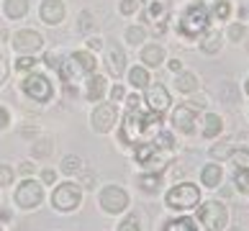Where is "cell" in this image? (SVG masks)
<instances>
[{
	"label": "cell",
	"instance_id": "28",
	"mask_svg": "<svg viewBox=\"0 0 249 231\" xmlns=\"http://www.w3.org/2000/svg\"><path fill=\"white\" fill-rule=\"evenodd\" d=\"M139 185H142V190H146V193H157L160 190V175H142V180H139Z\"/></svg>",
	"mask_w": 249,
	"mask_h": 231
},
{
	"label": "cell",
	"instance_id": "51",
	"mask_svg": "<svg viewBox=\"0 0 249 231\" xmlns=\"http://www.w3.org/2000/svg\"><path fill=\"white\" fill-rule=\"evenodd\" d=\"M95 180H93V175H85V188H93Z\"/></svg>",
	"mask_w": 249,
	"mask_h": 231
},
{
	"label": "cell",
	"instance_id": "47",
	"mask_svg": "<svg viewBox=\"0 0 249 231\" xmlns=\"http://www.w3.org/2000/svg\"><path fill=\"white\" fill-rule=\"evenodd\" d=\"M88 46H90V49H100V46H103V39H98V36H93V39L88 41Z\"/></svg>",
	"mask_w": 249,
	"mask_h": 231
},
{
	"label": "cell",
	"instance_id": "17",
	"mask_svg": "<svg viewBox=\"0 0 249 231\" xmlns=\"http://www.w3.org/2000/svg\"><path fill=\"white\" fill-rule=\"evenodd\" d=\"M142 62L146 64V67H160V64L164 62V49L160 44H146L142 49Z\"/></svg>",
	"mask_w": 249,
	"mask_h": 231
},
{
	"label": "cell",
	"instance_id": "34",
	"mask_svg": "<svg viewBox=\"0 0 249 231\" xmlns=\"http://www.w3.org/2000/svg\"><path fill=\"white\" fill-rule=\"evenodd\" d=\"M229 13H231V5H229V0H216L213 16H216V18H221V21H226Z\"/></svg>",
	"mask_w": 249,
	"mask_h": 231
},
{
	"label": "cell",
	"instance_id": "36",
	"mask_svg": "<svg viewBox=\"0 0 249 231\" xmlns=\"http://www.w3.org/2000/svg\"><path fill=\"white\" fill-rule=\"evenodd\" d=\"M77 29H80V31H90V29H93V13H90V11H82V13H80Z\"/></svg>",
	"mask_w": 249,
	"mask_h": 231
},
{
	"label": "cell",
	"instance_id": "20",
	"mask_svg": "<svg viewBox=\"0 0 249 231\" xmlns=\"http://www.w3.org/2000/svg\"><path fill=\"white\" fill-rule=\"evenodd\" d=\"M3 8L8 18H23L29 13V0H5Z\"/></svg>",
	"mask_w": 249,
	"mask_h": 231
},
{
	"label": "cell",
	"instance_id": "13",
	"mask_svg": "<svg viewBox=\"0 0 249 231\" xmlns=\"http://www.w3.org/2000/svg\"><path fill=\"white\" fill-rule=\"evenodd\" d=\"M146 103H149V108L154 110V113H164V110L170 108V92H167V88L152 85L149 90H146Z\"/></svg>",
	"mask_w": 249,
	"mask_h": 231
},
{
	"label": "cell",
	"instance_id": "52",
	"mask_svg": "<svg viewBox=\"0 0 249 231\" xmlns=\"http://www.w3.org/2000/svg\"><path fill=\"white\" fill-rule=\"evenodd\" d=\"M244 90H247V95H249V80H247V85H244Z\"/></svg>",
	"mask_w": 249,
	"mask_h": 231
},
{
	"label": "cell",
	"instance_id": "25",
	"mask_svg": "<svg viewBox=\"0 0 249 231\" xmlns=\"http://www.w3.org/2000/svg\"><path fill=\"white\" fill-rule=\"evenodd\" d=\"M164 231H198V226L193 218H175L164 226Z\"/></svg>",
	"mask_w": 249,
	"mask_h": 231
},
{
	"label": "cell",
	"instance_id": "22",
	"mask_svg": "<svg viewBox=\"0 0 249 231\" xmlns=\"http://www.w3.org/2000/svg\"><path fill=\"white\" fill-rule=\"evenodd\" d=\"M221 128H224V121H221V116L208 113V116H206V126H203V136H206V139H213V136L221 134Z\"/></svg>",
	"mask_w": 249,
	"mask_h": 231
},
{
	"label": "cell",
	"instance_id": "54",
	"mask_svg": "<svg viewBox=\"0 0 249 231\" xmlns=\"http://www.w3.org/2000/svg\"><path fill=\"white\" fill-rule=\"evenodd\" d=\"M234 231H242V229H234Z\"/></svg>",
	"mask_w": 249,
	"mask_h": 231
},
{
	"label": "cell",
	"instance_id": "50",
	"mask_svg": "<svg viewBox=\"0 0 249 231\" xmlns=\"http://www.w3.org/2000/svg\"><path fill=\"white\" fill-rule=\"evenodd\" d=\"M136 106H139V98H136V95H131V98H128V110H131V108H136Z\"/></svg>",
	"mask_w": 249,
	"mask_h": 231
},
{
	"label": "cell",
	"instance_id": "48",
	"mask_svg": "<svg viewBox=\"0 0 249 231\" xmlns=\"http://www.w3.org/2000/svg\"><path fill=\"white\" fill-rule=\"evenodd\" d=\"M21 172H23V175H31V172H34V164H31V162H21Z\"/></svg>",
	"mask_w": 249,
	"mask_h": 231
},
{
	"label": "cell",
	"instance_id": "26",
	"mask_svg": "<svg viewBox=\"0 0 249 231\" xmlns=\"http://www.w3.org/2000/svg\"><path fill=\"white\" fill-rule=\"evenodd\" d=\"M234 185L239 193H244V195H249V167H239L236 175H234Z\"/></svg>",
	"mask_w": 249,
	"mask_h": 231
},
{
	"label": "cell",
	"instance_id": "43",
	"mask_svg": "<svg viewBox=\"0 0 249 231\" xmlns=\"http://www.w3.org/2000/svg\"><path fill=\"white\" fill-rule=\"evenodd\" d=\"M211 154H213V157H229V154H231V149H229V146H213Z\"/></svg>",
	"mask_w": 249,
	"mask_h": 231
},
{
	"label": "cell",
	"instance_id": "16",
	"mask_svg": "<svg viewBox=\"0 0 249 231\" xmlns=\"http://www.w3.org/2000/svg\"><path fill=\"white\" fill-rule=\"evenodd\" d=\"M106 62H108V72L113 77H121L124 75V70H126V54L118 49V46H110V49H108Z\"/></svg>",
	"mask_w": 249,
	"mask_h": 231
},
{
	"label": "cell",
	"instance_id": "49",
	"mask_svg": "<svg viewBox=\"0 0 249 231\" xmlns=\"http://www.w3.org/2000/svg\"><path fill=\"white\" fill-rule=\"evenodd\" d=\"M170 70H172V72H180V70H182V62H180V59H172V62H170Z\"/></svg>",
	"mask_w": 249,
	"mask_h": 231
},
{
	"label": "cell",
	"instance_id": "53",
	"mask_svg": "<svg viewBox=\"0 0 249 231\" xmlns=\"http://www.w3.org/2000/svg\"><path fill=\"white\" fill-rule=\"evenodd\" d=\"M200 3H208V0H200Z\"/></svg>",
	"mask_w": 249,
	"mask_h": 231
},
{
	"label": "cell",
	"instance_id": "7",
	"mask_svg": "<svg viewBox=\"0 0 249 231\" xmlns=\"http://www.w3.org/2000/svg\"><path fill=\"white\" fill-rule=\"evenodd\" d=\"M41 200H44V188H41L36 180H23V182L16 188V203H18L23 211L36 208Z\"/></svg>",
	"mask_w": 249,
	"mask_h": 231
},
{
	"label": "cell",
	"instance_id": "45",
	"mask_svg": "<svg viewBox=\"0 0 249 231\" xmlns=\"http://www.w3.org/2000/svg\"><path fill=\"white\" fill-rule=\"evenodd\" d=\"M110 98H113V100H116V103H118V100H121V98H124V88H121V85H116L113 90H110Z\"/></svg>",
	"mask_w": 249,
	"mask_h": 231
},
{
	"label": "cell",
	"instance_id": "42",
	"mask_svg": "<svg viewBox=\"0 0 249 231\" xmlns=\"http://www.w3.org/2000/svg\"><path fill=\"white\" fill-rule=\"evenodd\" d=\"M5 77H8V59L0 57V85L5 82Z\"/></svg>",
	"mask_w": 249,
	"mask_h": 231
},
{
	"label": "cell",
	"instance_id": "3",
	"mask_svg": "<svg viewBox=\"0 0 249 231\" xmlns=\"http://www.w3.org/2000/svg\"><path fill=\"white\" fill-rule=\"evenodd\" d=\"M93 72H95V59L90 52H75L67 62L59 64V75L67 85H72L82 75H93Z\"/></svg>",
	"mask_w": 249,
	"mask_h": 231
},
{
	"label": "cell",
	"instance_id": "4",
	"mask_svg": "<svg viewBox=\"0 0 249 231\" xmlns=\"http://www.w3.org/2000/svg\"><path fill=\"white\" fill-rule=\"evenodd\" d=\"M164 203H167V208H172V211H190L200 203V190H198V185H193V182L172 185L170 193L164 195Z\"/></svg>",
	"mask_w": 249,
	"mask_h": 231
},
{
	"label": "cell",
	"instance_id": "46",
	"mask_svg": "<svg viewBox=\"0 0 249 231\" xmlns=\"http://www.w3.org/2000/svg\"><path fill=\"white\" fill-rule=\"evenodd\" d=\"M47 64L54 67V70H59V57H57V54H47Z\"/></svg>",
	"mask_w": 249,
	"mask_h": 231
},
{
	"label": "cell",
	"instance_id": "31",
	"mask_svg": "<svg viewBox=\"0 0 249 231\" xmlns=\"http://www.w3.org/2000/svg\"><path fill=\"white\" fill-rule=\"evenodd\" d=\"M34 157H49L52 154V139H39L34 146H31Z\"/></svg>",
	"mask_w": 249,
	"mask_h": 231
},
{
	"label": "cell",
	"instance_id": "24",
	"mask_svg": "<svg viewBox=\"0 0 249 231\" xmlns=\"http://www.w3.org/2000/svg\"><path fill=\"white\" fill-rule=\"evenodd\" d=\"M200 49L206 52V54H216V52L221 49V34H218V31H211L206 39L200 41Z\"/></svg>",
	"mask_w": 249,
	"mask_h": 231
},
{
	"label": "cell",
	"instance_id": "6",
	"mask_svg": "<svg viewBox=\"0 0 249 231\" xmlns=\"http://www.w3.org/2000/svg\"><path fill=\"white\" fill-rule=\"evenodd\" d=\"M80 200H82V193L75 182H62L57 185V190H54V195H52V203H54V208L57 211H75L80 206Z\"/></svg>",
	"mask_w": 249,
	"mask_h": 231
},
{
	"label": "cell",
	"instance_id": "8",
	"mask_svg": "<svg viewBox=\"0 0 249 231\" xmlns=\"http://www.w3.org/2000/svg\"><path fill=\"white\" fill-rule=\"evenodd\" d=\"M128 206V193L118 185H108V188L100 190V208L106 213H121Z\"/></svg>",
	"mask_w": 249,
	"mask_h": 231
},
{
	"label": "cell",
	"instance_id": "15",
	"mask_svg": "<svg viewBox=\"0 0 249 231\" xmlns=\"http://www.w3.org/2000/svg\"><path fill=\"white\" fill-rule=\"evenodd\" d=\"M172 124L178 131L182 134H193V124H196V110H193L190 106H180V108H175V113H172Z\"/></svg>",
	"mask_w": 249,
	"mask_h": 231
},
{
	"label": "cell",
	"instance_id": "12",
	"mask_svg": "<svg viewBox=\"0 0 249 231\" xmlns=\"http://www.w3.org/2000/svg\"><path fill=\"white\" fill-rule=\"evenodd\" d=\"M39 16H41L44 23L57 26V23H62V18H64V3L62 0H44L41 8H39Z\"/></svg>",
	"mask_w": 249,
	"mask_h": 231
},
{
	"label": "cell",
	"instance_id": "11",
	"mask_svg": "<svg viewBox=\"0 0 249 231\" xmlns=\"http://www.w3.org/2000/svg\"><path fill=\"white\" fill-rule=\"evenodd\" d=\"M41 44H44V36L39 31H31V29H23V31H16L13 36V49L16 52H36V49H41Z\"/></svg>",
	"mask_w": 249,
	"mask_h": 231
},
{
	"label": "cell",
	"instance_id": "40",
	"mask_svg": "<svg viewBox=\"0 0 249 231\" xmlns=\"http://www.w3.org/2000/svg\"><path fill=\"white\" fill-rule=\"evenodd\" d=\"M34 64H36V59H31V57H21V59L16 62V67H18V70H31Z\"/></svg>",
	"mask_w": 249,
	"mask_h": 231
},
{
	"label": "cell",
	"instance_id": "38",
	"mask_svg": "<svg viewBox=\"0 0 249 231\" xmlns=\"http://www.w3.org/2000/svg\"><path fill=\"white\" fill-rule=\"evenodd\" d=\"M244 36H247V31H244L242 23H234L231 29H229V39H231V41H242Z\"/></svg>",
	"mask_w": 249,
	"mask_h": 231
},
{
	"label": "cell",
	"instance_id": "1",
	"mask_svg": "<svg viewBox=\"0 0 249 231\" xmlns=\"http://www.w3.org/2000/svg\"><path fill=\"white\" fill-rule=\"evenodd\" d=\"M160 124H162V113H142V110L131 108L121 124V144L126 146H134V144H142L146 142L149 136H154L160 131Z\"/></svg>",
	"mask_w": 249,
	"mask_h": 231
},
{
	"label": "cell",
	"instance_id": "32",
	"mask_svg": "<svg viewBox=\"0 0 249 231\" xmlns=\"http://www.w3.org/2000/svg\"><path fill=\"white\" fill-rule=\"evenodd\" d=\"M144 36H146V31L142 26H128L126 29V41L128 44H139V41H144Z\"/></svg>",
	"mask_w": 249,
	"mask_h": 231
},
{
	"label": "cell",
	"instance_id": "35",
	"mask_svg": "<svg viewBox=\"0 0 249 231\" xmlns=\"http://www.w3.org/2000/svg\"><path fill=\"white\" fill-rule=\"evenodd\" d=\"M229 157L234 160L236 167H249V149H236V152H231Z\"/></svg>",
	"mask_w": 249,
	"mask_h": 231
},
{
	"label": "cell",
	"instance_id": "41",
	"mask_svg": "<svg viewBox=\"0 0 249 231\" xmlns=\"http://www.w3.org/2000/svg\"><path fill=\"white\" fill-rule=\"evenodd\" d=\"M8 124H11V113H8L5 108H0V131L8 128Z\"/></svg>",
	"mask_w": 249,
	"mask_h": 231
},
{
	"label": "cell",
	"instance_id": "39",
	"mask_svg": "<svg viewBox=\"0 0 249 231\" xmlns=\"http://www.w3.org/2000/svg\"><path fill=\"white\" fill-rule=\"evenodd\" d=\"M136 8H139L136 0H124V3H121V13L124 16H131V13H136Z\"/></svg>",
	"mask_w": 249,
	"mask_h": 231
},
{
	"label": "cell",
	"instance_id": "23",
	"mask_svg": "<svg viewBox=\"0 0 249 231\" xmlns=\"http://www.w3.org/2000/svg\"><path fill=\"white\" fill-rule=\"evenodd\" d=\"M128 82H131L134 88H146L149 85V72H146L144 67H134L131 72H128Z\"/></svg>",
	"mask_w": 249,
	"mask_h": 231
},
{
	"label": "cell",
	"instance_id": "2",
	"mask_svg": "<svg viewBox=\"0 0 249 231\" xmlns=\"http://www.w3.org/2000/svg\"><path fill=\"white\" fill-rule=\"evenodd\" d=\"M208 11L203 8V3H193L185 13H182V18L178 21V31L185 36V39H198V36L208 29Z\"/></svg>",
	"mask_w": 249,
	"mask_h": 231
},
{
	"label": "cell",
	"instance_id": "37",
	"mask_svg": "<svg viewBox=\"0 0 249 231\" xmlns=\"http://www.w3.org/2000/svg\"><path fill=\"white\" fill-rule=\"evenodd\" d=\"M11 182H13V170L8 164H0V188H5Z\"/></svg>",
	"mask_w": 249,
	"mask_h": 231
},
{
	"label": "cell",
	"instance_id": "33",
	"mask_svg": "<svg viewBox=\"0 0 249 231\" xmlns=\"http://www.w3.org/2000/svg\"><path fill=\"white\" fill-rule=\"evenodd\" d=\"M118 231H142V226H139V216H126L121 224H118Z\"/></svg>",
	"mask_w": 249,
	"mask_h": 231
},
{
	"label": "cell",
	"instance_id": "27",
	"mask_svg": "<svg viewBox=\"0 0 249 231\" xmlns=\"http://www.w3.org/2000/svg\"><path fill=\"white\" fill-rule=\"evenodd\" d=\"M80 170H82V160H80V157L70 154V157H64V160H62V172L75 175V172H80Z\"/></svg>",
	"mask_w": 249,
	"mask_h": 231
},
{
	"label": "cell",
	"instance_id": "21",
	"mask_svg": "<svg viewBox=\"0 0 249 231\" xmlns=\"http://www.w3.org/2000/svg\"><path fill=\"white\" fill-rule=\"evenodd\" d=\"M175 88L180 92H193L198 88V77L193 72H178V80H175Z\"/></svg>",
	"mask_w": 249,
	"mask_h": 231
},
{
	"label": "cell",
	"instance_id": "18",
	"mask_svg": "<svg viewBox=\"0 0 249 231\" xmlns=\"http://www.w3.org/2000/svg\"><path fill=\"white\" fill-rule=\"evenodd\" d=\"M221 178H224L221 164H206V167L200 170V180H203V185H206V188H218Z\"/></svg>",
	"mask_w": 249,
	"mask_h": 231
},
{
	"label": "cell",
	"instance_id": "19",
	"mask_svg": "<svg viewBox=\"0 0 249 231\" xmlns=\"http://www.w3.org/2000/svg\"><path fill=\"white\" fill-rule=\"evenodd\" d=\"M103 92H106V80L100 77V75H90V80H88V92H85V98L88 100H100L103 98Z\"/></svg>",
	"mask_w": 249,
	"mask_h": 231
},
{
	"label": "cell",
	"instance_id": "29",
	"mask_svg": "<svg viewBox=\"0 0 249 231\" xmlns=\"http://www.w3.org/2000/svg\"><path fill=\"white\" fill-rule=\"evenodd\" d=\"M146 3H149V16L154 18V21L167 13V0H146Z\"/></svg>",
	"mask_w": 249,
	"mask_h": 231
},
{
	"label": "cell",
	"instance_id": "9",
	"mask_svg": "<svg viewBox=\"0 0 249 231\" xmlns=\"http://www.w3.org/2000/svg\"><path fill=\"white\" fill-rule=\"evenodd\" d=\"M21 88H23V92H26L31 100H36V103H47V100L52 98V92H54L52 82L44 77V75H36V72L21 82Z\"/></svg>",
	"mask_w": 249,
	"mask_h": 231
},
{
	"label": "cell",
	"instance_id": "30",
	"mask_svg": "<svg viewBox=\"0 0 249 231\" xmlns=\"http://www.w3.org/2000/svg\"><path fill=\"white\" fill-rule=\"evenodd\" d=\"M154 146H157V149H172L175 142H172V136L167 131H162V128H160V131L154 134Z\"/></svg>",
	"mask_w": 249,
	"mask_h": 231
},
{
	"label": "cell",
	"instance_id": "14",
	"mask_svg": "<svg viewBox=\"0 0 249 231\" xmlns=\"http://www.w3.org/2000/svg\"><path fill=\"white\" fill-rule=\"evenodd\" d=\"M136 162L144 164V167H162V154L152 142H142L139 149H136Z\"/></svg>",
	"mask_w": 249,
	"mask_h": 231
},
{
	"label": "cell",
	"instance_id": "44",
	"mask_svg": "<svg viewBox=\"0 0 249 231\" xmlns=\"http://www.w3.org/2000/svg\"><path fill=\"white\" fill-rule=\"evenodd\" d=\"M41 180L47 182V185H52L54 180H57V175H54V170H44V175H41Z\"/></svg>",
	"mask_w": 249,
	"mask_h": 231
},
{
	"label": "cell",
	"instance_id": "10",
	"mask_svg": "<svg viewBox=\"0 0 249 231\" xmlns=\"http://www.w3.org/2000/svg\"><path fill=\"white\" fill-rule=\"evenodd\" d=\"M116 124V106L113 103H100L93 110V128L98 134H108Z\"/></svg>",
	"mask_w": 249,
	"mask_h": 231
},
{
	"label": "cell",
	"instance_id": "5",
	"mask_svg": "<svg viewBox=\"0 0 249 231\" xmlns=\"http://www.w3.org/2000/svg\"><path fill=\"white\" fill-rule=\"evenodd\" d=\"M198 218H200V224L206 226V231H224L226 224H229V211H226L224 203L208 200L198 208Z\"/></svg>",
	"mask_w": 249,
	"mask_h": 231
}]
</instances>
